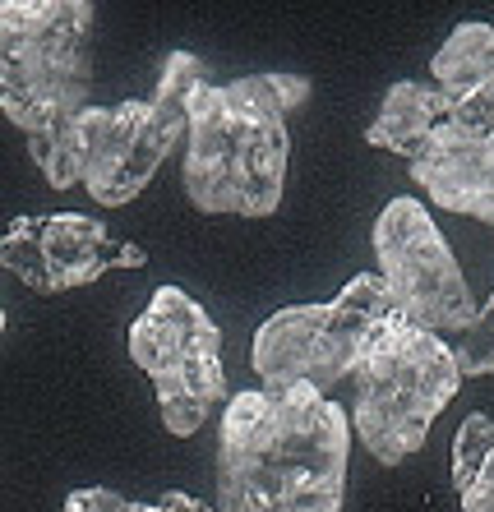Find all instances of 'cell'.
Here are the masks:
<instances>
[{"label":"cell","instance_id":"obj_8","mask_svg":"<svg viewBox=\"0 0 494 512\" xmlns=\"http://www.w3.org/2000/svg\"><path fill=\"white\" fill-rule=\"evenodd\" d=\"M0 263L42 296H61V291L97 282L111 268H144L148 254L134 240H121L97 217L47 213L14 217L0 240Z\"/></svg>","mask_w":494,"mask_h":512},{"label":"cell","instance_id":"obj_12","mask_svg":"<svg viewBox=\"0 0 494 512\" xmlns=\"http://www.w3.org/2000/svg\"><path fill=\"white\" fill-rule=\"evenodd\" d=\"M107 125H111V107H84L74 116L56 120L51 130L28 134V153H33L37 171L47 176L51 190L88 185V171H93V157L102 148Z\"/></svg>","mask_w":494,"mask_h":512},{"label":"cell","instance_id":"obj_14","mask_svg":"<svg viewBox=\"0 0 494 512\" xmlns=\"http://www.w3.org/2000/svg\"><path fill=\"white\" fill-rule=\"evenodd\" d=\"M453 489L462 512H494V420L481 411L453 439Z\"/></svg>","mask_w":494,"mask_h":512},{"label":"cell","instance_id":"obj_15","mask_svg":"<svg viewBox=\"0 0 494 512\" xmlns=\"http://www.w3.org/2000/svg\"><path fill=\"white\" fill-rule=\"evenodd\" d=\"M458 365H462V374H476V379L494 374V296H490V305L476 314V323L462 333Z\"/></svg>","mask_w":494,"mask_h":512},{"label":"cell","instance_id":"obj_18","mask_svg":"<svg viewBox=\"0 0 494 512\" xmlns=\"http://www.w3.org/2000/svg\"><path fill=\"white\" fill-rule=\"evenodd\" d=\"M130 512H213L204 499L194 494H181V489H167L157 503H130Z\"/></svg>","mask_w":494,"mask_h":512},{"label":"cell","instance_id":"obj_17","mask_svg":"<svg viewBox=\"0 0 494 512\" xmlns=\"http://www.w3.org/2000/svg\"><path fill=\"white\" fill-rule=\"evenodd\" d=\"M65 512H130V499H125V494H116V489L88 485V489H70Z\"/></svg>","mask_w":494,"mask_h":512},{"label":"cell","instance_id":"obj_11","mask_svg":"<svg viewBox=\"0 0 494 512\" xmlns=\"http://www.w3.org/2000/svg\"><path fill=\"white\" fill-rule=\"evenodd\" d=\"M448 107H453V102L444 97V88L416 84V79H398V84L384 93V102H379V116L370 120L365 143H374V148L398 153L411 162V157L421 153V143L448 120Z\"/></svg>","mask_w":494,"mask_h":512},{"label":"cell","instance_id":"obj_6","mask_svg":"<svg viewBox=\"0 0 494 512\" xmlns=\"http://www.w3.org/2000/svg\"><path fill=\"white\" fill-rule=\"evenodd\" d=\"M130 360L148 374L162 425L176 439H190L208 425L227 397L222 370V328L181 286H157L144 314L130 328Z\"/></svg>","mask_w":494,"mask_h":512},{"label":"cell","instance_id":"obj_13","mask_svg":"<svg viewBox=\"0 0 494 512\" xmlns=\"http://www.w3.org/2000/svg\"><path fill=\"white\" fill-rule=\"evenodd\" d=\"M434 88H444L448 102L476 93L494 79V24H458L444 37V47L430 60Z\"/></svg>","mask_w":494,"mask_h":512},{"label":"cell","instance_id":"obj_10","mask_svg":"<svg viewBox=\"0 0 494 512\" xmlns=\"http://www.w3.org/2000/svg\"><path fill=\"white\" fill-rule=\"evenodd\" d=\"M407 167L434 208L494 227V139L467 134L444 120Z\"/></svg>","mask_w":494,"mask_h":512},{"label":"cell","instance_id":"obj_4","mask_svg":"<svg viewBox=\"0 0 494 512\" xmlns=\"http://www.w3.org/2000/svg\"><path fill=\"white\" fill-rule=\"evenodd\" d=\"M88 0H5L0 5V107L28 134L88 107L93 93Z\"/></svg>","mask_w":494,"mask_h":512},{"label":"cell","instance_id":"obj_2","mask_svg":"<svg viewBox=\"0 0 494 512\" xmlns=\"http://www.w3.org/2000/svg\"><path fill=\"white\" fill-rule=\"evenodd\" d=\"M305 74H245L208 84L185 134V199L208 217H273L287 190V116L310 102Z\"/></svg>","mask_w":494,"mask_h":512},{"label":"cell","instance_id":"obj_1","mask_svg":"<svg viewBox=\"0 0 494 512\" xmlns=\"http://www.w3.org/2000/svg\"><path fill=\"white\" fill-rule=\"evenodd\" d=\"M351 439V416L310 383L236 393L217 439V512H342Z\"/></svg>","mask_w":494,"mask_h":512},{"label":"cell","instance_id":"obj_7","mask_svg":"<svg viewBox=\"0 0 494 512\" xmlns=\"http://www.w3.org/2000/svg\"><path fill=\"white\" fill-rule=\"evenodd\" d=\"M374 254H379V277L388 282L398 310L411 323H421L430 333L458 328L467 333L476 323V300L462 277L458 254L448 250L444 231L430 217L421 199H388L379 222H374Z\"/></svg>","mask_w":494,"mask_h":512},{"label":"cell","instance_id":"obj_16","mask_svg":"<svg viewBox=\"0 0 494 512\" xmlns=\"http://www.w3.org/2000/svg\"><path fill=\"white\" fill-rule=\"evenodd\" d=\"M448 120L467 134H481V139H494V79L476 93L458 97L453 107H448Z\"/></svg>","mask_w":494,"mask_h":512},{"label":"cell","instance_id":"obj_9","mask_svg":"<svg viewBox=\"0 0 494 512\" xmlns=\"http://www.w3.org/2000/svg\"><path fill=\"white\" fill-rule=\"evenodd\" d=\"M181 139L185 134L157 111L153 97L148 102L130 97L121 107H111V125L102 134V148L93 157L84 190L102 208H125V203H134L148 190V180L157 176V167L167 162Z\"/></svg>","mask_w":494,"mask_h":512},{"label":"cell","instance_id":"obj_5","mask_svg":"<svg viewBox=\"0 0 494 512\" xmlns=\"http://www.w3.org/2000/svg\"><path fill=\"white\" fill-rule=\"evenodd\" d=\"M398 300L379 273H356L333 300L319 305H287L268 314L254 333L250 370L264 388L310 383L328 393L333 383L351 379L370 342L398 319Z\"/></svg>","mask_w":494,"mask_h":512},{"label":"cell","instance_id":"obj_3","mask_svg":"<svg viewBox=\"0 0 494 512\" xmlns=\"http://www.w3.org/2000/svg\"><path fill=\"white\" fill-rule=\"evenodd\" d=\"M458 346L411 323L407 314L388 323L351 370V429L365 453L384 466H402L430 439V425L462 388Z\"/></svg>","mask_w":494,"mask_h":512}]
</instances>
